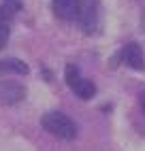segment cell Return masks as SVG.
Masks as SVG:
<instances>
[{"label":"cell","instance_id":"obj_2","mask_svg":"<svg viewBox=\"0 0 145 151\" xmlns=\"http://www.w3.org/2000/svg\"><path fill=\"white\" fill-rule=\"evenodd\" d=\"M26 96V87L17 81H0V102L17 104Z\"/></svg>","mask_w":145,"mask_h":151},{"label":"cell","instance_id":"obj_4","mask_svg":"<svg viewBox=\"0 0 145 151\" xmlns=\"http://www.w3.org/2000/svg\"><path fill=\"white\" fill-rule=\"evenodd\" d=\"M51 4H54V13L60 19H75L81 6L79 0H51Z\"/></svg>","mask_w":145,"mask_h":151},{"label":"cell","instance_id":"obj_7","mask_svg":"<svg viewBox=\"0 0 145 151\" xmlns=\"http://www.w3.org/2000/svg\"><path fill=\"white\" fill-rule=\"evenodd\" d=\"M72 92H75L81 100H90L92 96L96 94V85L92 81H88V79H79V83L72 87Z\"/></svg>","mask_w":145,"mask_h":151},{"label":"cell","instance_id":"obj_3","mask_svg":"<svg viewBox=\"0 0 145 151\" xmlns=\"http://www.w3.org/2000/svg\"><path fill=\"white\" fill-rule=\"evenodd\" d=\"M79 22L81 26H83V30L90 34V32H94L96 26H98V6L96 2H92V0H83V4L79 6Z\"/></svg>","mask_w":145,"mask_h":151},{"label":"cell","instance_id":"obj_6","mask_svg":"<svg viewBox=\"0 0 145 151\" xmlns=\"http://www.w3.org/2000/svg\"><path fill=\"white\" fill-rule=\"evenodd\" d=\"M28 64L22 62L17 58H7V60H0V75H28Z\"/></svg>","mask_w":145,"mask_h":151},{"label":"cell","instance_id":"obj_1","mask_svg":"<svg viewBox=\"0 0 145 151\" xmlns=\"http://www.w3.org/2000/svg\"><path fill=\"white\" fill-rule=\"evenodd\" d=\"M41 126H43L49 134H54L62 140H72L77 136V126L75 122L64 115V113H58V111H51V113H45L41 117Z\"/></svg>","mask_w":145,"mask_h":151},{"label":"cell","instance_id":"obj_9","mask_svg":"<svg viewBox=\"0 0 145 151\" xmlns=\"http://www.w3.org/2000/svg\"><path fill=\"white\" fill-rule=\"evenodd\" d=\"M79 68L77 66H72V64H68L66 66V83H68V87L72 89V87H75L77 83H79Z\"/></svg>","mask_w":145,"mask_h":151},{"label":"cell","instance_id":"obj_8","mask_svg":"<svg viewBox=\"0 0 145 151\" xmlns=\"http://www.w3.org/2000/svg\"><path fill=\"white\" fill-rule=\"evenodd\" d=\"M13 11L11 9H7L4 4L0 6V30H4V32H9V28L13 26Z\"/></svg>","mask_w":145,"mask_h":151},{"label":"cell","instance_id":"obj_5","mask_svg":"<svg viewBox=\"0 0 145 151\" xmlns=\"http://www.w3.org/2000/svg\"><path fill=\"white\" fill-rule=\"evenodd\" d=\"M122 58H124V62H126L130 68H134V70H143V68H145L143 51H141V47H139L137 43H128L126 47H124Z\"/></svg>","mask_w":145,"mask_h":151},{"label":"cell","instance_id":"obj_11","mask_svg":"<svg viewBox=\"0 0 145 151\" xmlns=\"http://www.w3.org/2000/svg\"><path fill=\"white\" fill-rule=\"evenodd\" d=\"M7 38H9V32H4V30H0V49H2L7 45Z\"/></svg>","mask_w":145,"mask_h":151},{"label":"cell","instance_id":"obj_10","mask_svg":"<svg viewBox=\"0 0 145 151\" xmlns=\"http://www.w3.org/2000/svg\"><path fill=\"white\" fill-rule=\"evenodd\" d=\"M2 4L7 6V9H11L13 13H17V11H22V0H2Z\"/></svg>","mask_w":145,"mask_h":151},{"label":"cell","instance_id":"obj_12","mask_svg":"<svg viewBox=\"0 0 145 151\" xmlns=\"http://www.w3.org/2000/svg\"><path fill=\"white\" fill-rule=\"evenodd\" d=\"M141 106H143V113H145V94L141 96Z\"/></svg>","mask_w":145,"mask_h":151}]
</instances>
